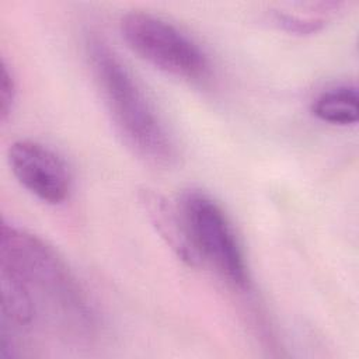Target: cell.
I'll return each mask as SVG.
<instances>
[{"mask_svg":"<svg viewBox=\"0 0 359 359\" xmlns=\"http://www.w3.org/2000/svg\"><path fill=\"white\" fill-rule=\"evenodd\" d=\"M121 34L135 53L165 73L187 80H202L209 73V60L198 43L158 15L126 13Z\"/></svg>","mask_w":359,"mask_h":359,"instance_id":"cell-3","label":"cell"},{"mask_svg":"<svg viewBox=\"0 0 359 359\" xmlns=\"http://www.w3.org/2000/svg\"><path fill=\"white\" fill-rule=\"evenodd\" d=\"M1 331L45 328L72 341L95 331L84 290L56 250L41 237L3 223L0 233Z\"/></svg>","mask_w":359,"mask_h":359,"instance_id":"cell-1","label":"cell"},{"mask_svg":"<svg viewBox=\"0 0 359 359\" xmlns=\"http://www.w3.org/2000/svg\"><path fill=\"white\" fill-rule=\"evenodd\" d=\"M8 164L18 182L46 203H62L70 192L72 175L66 161L48 146L22 139L10 144Z\"/></svg>","mask_w":359,"mask_h":359,"instance_id":"cell-5","label":"cell"},{"mask_svg":"<svg viewBox=\"0 0 359 359\" xmlns=\"http://www.w3.org/2000/svg\"><path fill=\"white\" fill-rule=\"evenodd\" d=\"M311 112L323 122L331 125H353L359 118V95L353 84L331 86L316 95Z\"/></svg>","mask_w":359,"mask_h":359,"instance_id":"cell-7","label":"cell"},{"mask_svg":"<svg viewBox=\"0 0 359 359\" xmlns=\"http://www.w3.org/2000/svg\"><path fill=\"white\" fill-rule=\"evenodd\" d=\"M93 73L107 108L125 140L156 164L174 158V146L143 90L115 52L98 36L86 43Z\"/></svg>","mask_w":359,"mask_h":359,"instance_id":"cell-2","label":"cell"},{"mask_svg":"<svg viewBox=\"0 0 359 359\" xmlns=\"http://www.w3.org/2000/svg\"><path fill=\"white\" fill-rule=\"evenodd\" d=\"M139 201L151 226L171 251L185 264L198 265L201 259L191 243L180 206L172 205L161 194L151 189H142Z\"/></svg>","mask_w":359,"mask_h":359,"instance_id":"cell-6","label":"cell"},{"mask_svg":"<svg viewBox=\"0 0 359 359\" xmlns=\"http://www.w3.org/2000/svg\"><path fill=\"white\" fill-rule=\"evenodd\" d=\"M191 243L203 262L234 286L248 282V269L236 233L219 203L196 189L185 192L180 202Z\"/></svg>","mask_w":359,"mask_h":359,"instance_id":"cell-4","label":"cell"},{"mask_svg":"<svg viewBox=\"0 0 359 359\" xmlns=\"http://www.w3.org/2000/svg\"><path fill=\"white\" fill-rule=\"evenodd\" d=\"M15 98V81L6 60L1 62V83H0V116L6 121L11 112Z\"/></svg>","mask_w":359,"mask_h":359,"instance_id":"cell-8","label":"cell"}]
</instances>
